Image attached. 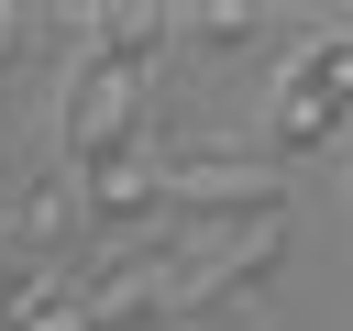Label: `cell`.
<instances>
[{
	"mask_svg": "<svg viewBox=\"0 0 353 331\" xmlns=\"http://www.w3.org/2000/svg\"><path fill=\"white\" fill-rule=\"evenodd\" d=\"M353 121V33H309L276 77V143H331Z\"/></svg>",
	"mask_w": 353,
	"mask_h": 331,
	"instance_id": "1",
	"label": "cell"
},
{
	"mask_svg": "<svg viewBox=\"0 0 353 331\" xmlns=\"http://www.w3.org/2000/svg\"><path fill=\"white\" fill-rule=\"evenodd\" d=\"M11 55H22V11H0V66H11Z\"/></svg>",
	"mask_w": 353,
	"mask_h": 331,
	"instance_id": "2",
	"label": "cell"
},
{
	"mask_svg": "<svg viewBox=\"0 0 353 331\" xmlns=\"http://www.w3.org/2000/svg\"><path fill=\"white\" fill-rule=\"evenodd\" d=\"M0 331H22V320H0Z\"/></svg>",
	"mask_w": 353,
	"mask_h": 331,
	"instance_id": "3",
	"label": "cell"
}]
</instances>
